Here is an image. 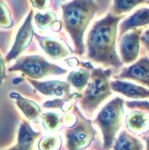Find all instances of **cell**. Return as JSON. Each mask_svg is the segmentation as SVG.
Instances as JSON below:
<instances>
[{
	"mask_svg": "<svg viewBox=\"0 0 149 150\" xmlns=\"http://www.w3.org/2000/svg\"><path fill=\"white\" fill-rule=\"evenodd\" d=\"M12 25L13 21L11 18L10 11L4 0H0V27L10 28Z\"/></svg>",
	"mask_w": 149,
	"mask_h": 150,
	"instance_id": "cell-22",
	"label": "cell"
},
{
	"mask_svg": "<svg viewBox=\"0 0 149 150\" xmlns=\"http://www.w3.org/2000/svg\"><path fill=\"white\" fill-rule=\"evenodd\" d=\"M144 141L146 142V144H147V149L149 150V134L144 137Z\"/></svg>",
	"mask_w": 149,
	"mask_h": 150,
	"instance_id": "cell-30",
	"label": "cell"
},
{
	"mask_svg": "<svg viewBox=\"0 0 149 150\" xmlns=\"http://www.w3.org/2000/svg\"><path fill=\"white\" fill-rule=\"evenodd\" d=\"M32 11H31L24 21L23 25L18 31V33L15 38L14 44L5 57V62H9L14 59H16L20 54L25 50V48L29 46L32 36H33V26H32Z\"/></svg>",
	"mask_w": 149,
	"mask_h": 150,
	"instance_id": "cell-7",
	"label": "cell"
},
{
	"mask_svg": "<svg viewBox=\"0 0 149 150\" xmlns=\"http://www.w3.org/2000/svg\"><path fill=\"white\" fill-rule=\"evenodd\" d=\"M145 0H114L113 14L120 15L121 13H126L133 9L136 5L143 3Z\"/></svg>",
	"mask_w": 149,
	"mask_h": 150,
	"instance_id": "cell-19",
	"label": "cell"
},
{
	"mask_svg": "<svg viewBox=\"0 0 149 150\" xmlns=\"http://www.w3.org/2000/svg\"><path fill=\"white\" fill-rule=\"evenodd\" d=\"M122 16L109 13L94 24L87 40L88 57L91 61L105 66H122L115 47L118 24Z\"/></svg>",
	"mask_w": 149,
	"mask_h": 150,
	"instance_id": "cell-1",
	"label": "cell"
},
{
	"mask_svg": "<svg viewBox=\"0 0 149 150\" xmlns=\"http://www.w3.org/2000/svg\"><path fill=\"white\" fill-rule=\"evenodd\" d=\"M141 30H134L122 37L119 42L120 54L125 63H133L136 61L140 50Z\"/></svg>",
	"mask_w": 149,
	"mask_h": 150,
	"instance_id": "cell-8",
	"label": "cell"
},
{
	"mask_svg": "<svg viewBox=\"0 0 149 150\" xmlns=\"http://www.w3.org/2000/svg\"><path fill=\"white\" fill-rule=\"evenodd\" d=\"M61 145V139L58 136H47L39 142L40 150H57Z\"/></svg>",
	"mask_w": 149,
	"mask_h": 150,
	"instance_id": "cell-21",
	"label": "cell"
},
{
	"mask_svg": "<svg viewBox=\"0 0 149 150\" xmlns=\"http://www.w3.org/2000/svg\"><path fill=\"white\" fill-rule=\"evenodd\" d=\"M149 24V8H142L136 11L120 25V36L133 28Z\"/></svg>",
	"mask_w": 149,
	"mask_h": 150,
	"instance_id": "cell-14",
	"label": "cell"
},
{
	"mask_svg": "<svg viewBox=\"0 0 149 150\" xmlns=\"http://www.w3.org/2000/svg\"><path fill=\"white\" fill-rule=\"evenodd\" d=\"M10 97L15 100L16 105L24 113V115L30 120H36L41 113L40 107L33 101L22 97L17 92H11Z\"/></svg>",
	"mask_w": 149,
	"mask_h": 150,
	"instance_id": "cell-13",
	"label": "cell"
},
{
	"mask_svg": "<svg viewBox=\"0 0 149 150\" xmlns=\"http://www.w3.org/2000/svg\"><path fill=\"white\" fill-rule=\"evenodd\" d=\"M111 88L112 91L121 93L122 95L134 98H149V90L139 85H135L131 83L124 82V81H112L111 82Z\"/></svg>",
	"mask_w": 149,
	"mask_h": 150,
	"instance_id": "cell-11",
	"label": "cell"
},
{
	"mask_svg": "<svg viewBox=\"0 0 149 150\" xmlns=\"http://www.w3.org/2000/svg\"><path fill=\"white\" fill-rule=\"evenodd\" d=\"M61 8L65 28L73 40L76 53L81 55L84 52V32L98 11V6L94 0H72Z\"/></svg>",
	"mask_w": 149,
	"mask_h": 150,
	"instance_id": "cell-2",
	"label": "cell"
},
{
	"mask_svg": "<svg viewBox=\"0 0 149 150\" xmlns=\"http://www.w3.org/2000/svg\"><path fill=\"white\" fill-rule=\"evenodd\" d=\"M113 150H144V147L139 139L122 131L113 145Z\"/></svg>",
	"mask_w": 149,
	"mask_h": 150,
	"instance_id": "cell-16",
	"label": "cell"
},
{
	"mask_svg": "<svg viewBox=\"0 0 149 150\" xmlns=\"http://www.w3.org/2000/svg\"><path fill=\"white\" fill-rule=\"evenodd\" d=\"M147 3H148V4H149V0H148V1H147Z\"/></svg>",
	"mask_w": 149,
	"mask_h": 150,
	"instance_id": "cell-31",
	"label": "cell"
},
{
	"mask_svg": "<svg viewBox=\"0 0 149 150\" xmlns=\"http://www.w3.org/2000/svg\"><path fill=\"white\" fill-rule=\"evenodd\" d=\"M6 150H32V149H25V148H23V147L19 146L18 144H16V145H15V146H13L12 148H11V149H6Z\"/></svg>",
	"mask_w": 149,
	"mask_h": 150,
	"instance_id": "cell-29",
	"label": "cell"
},
{
	"mask_svg": "<svg viewBox=\"0 0 149 150\" xmlns=\"http://www.w3.org/2000/svg\"><path fill=\"white\" fill-rule=\"evenodd\" d=\"M126 126L130 131L141 133L149 127V116L142 112H131L126 117Z\"/></svg>",
	"mask_w": 149,
	"mask_h": 150,
	"instance_id": "cell-17",
	"label": "cell"
},
{
	"mask_svg": "<svg viewBox=\"0 0 149 150\" xmlns=\"http://www.w3.org/2000/svg\"><path fill=\"white\" fill-rule=\"evenodd\" d=\"M112 69H94L91 73L90 82L88 87L81 95L80 106L85 113L92 114L98 106L110 96H112V88L110 76Z\"/></svg>",
	"mask_w": 149,
	"mask_h": 150,
	"instance_id": "cell-3",
	"label": "cell"
},
{
	"mask_svg": "<svg viewBox=\"0 0 149 150\" xmlns=\"http://www.w3.org/2000/svg\"><path fill=\"white\" fill-rule=\"evenodd\" d=\"M90 77V73L88 69H81L76 71H72L68 76V82L76 90L82 91L87 84Z\"/></svg>",
	"mask_w": 149,
	"mask_h": 150,
	"instance_id": "cell-18",
	"label": "cell"
},
{
	"mask_svg": "<svg viewBox=\"0 0 149 150\" xmlns=\"http://www.w3.org/2000/svg\"><path fill=\"white\" fill-rule=\"evenodd\" d=\"M141 41L143 43V45L146 47V48L149 51V29H148L141 37Z\"/></svg>",
	"mask_w": 149,
	"mask_h": 150,
	"instance_id": "cell-28",
	"label": "cell"
},
{
	"mask_svg": "<svg viewBox=\"0 0 149 150\" xmlns=\"http://www.w3.org/2000/svg\"><path fill=\"white\" fill-rule=\"evenodd\" d=\"M75 111L76 112V122L65 132L68 150H82L87 148L97 134L91 121L86 120L76 106H75Z\"/></svg>",
	"mask_w": 149,
	"mask_h": 150,
	"instance_id": "cell-6",
	"label": "cell"
},
{
	"mask_svg": "<svg viewBox=\"0 0 149 150\" xmlns=\"http://www.w3.org/2000/svg\"><path fill=\"white\" fill-rule=\"evenodd\" d=\"M72 96L69 97L68 98H65V99H55V100H51V101H47L44 104L45 107L47 108H62L63 105L65 104V102H68L71 99Z\"/></svg>",
	"mask_w": 149,
	"mask_h": 150,
	"instance_id": "cell-24",
	"label": "cell"
},
{
	"mask_svg": "<svg viewBox=\"0 0 149 150\" xmlns=\"http://www.w3.org/2000/svg\"><path fill=\"white\" fill-rule=\"evenodd\" d=\"M36 38L47 54H48L53 59H61L65 58L68 55L69 52L66 48V47L53 38L49 37H42L36 35Z\"/></svg>",
	"mask_w": 149,
	"mask_h": 150,
	"instance_id": "cell-12",
	"label": "cell"
},
{
	"mask_svg": "<svg viewBox=\"0 0 149 150\" xmlns=\"http://www.w3.org/2000/svg\"><path fill=\"white\" fill-rule=\"evenodd\" d=\"M41 117L43 120V124L47 129L50 131H54L58 127L60 124V117L58 114L53 112H47L43 114Z\"/></svg>",
	"mask_w": 149,
	"mask_h": 150,
	"instance_id": "cell-23",
	"label": "cell"
},
{
	"mask_svg": "<svg viewBox=\"0 0 149 150\" xmlns=\"http://www.w3.org/2000/svg\"><path fill=\"white\" fill-rule=\"evenodd\" d=\"M127 106L130 108H139L142 109L143 111H147L149 112V103L148 101H132L128 102Z\"/></svg>",
	"mask_w": 149,
	"mask_h": 150,
	"instance_id": "cell-25",
	"label": "cell"
},
{
	"mask_svg": "<svg viewBox=\"0 0 149 150\" xmlns=\"http://www.w3.org/2000/svg\"><path fill=\"white\" fill-rule=\"evenodd\" d=\"M5 61L4 60L1 53H0V84L4 82V78L6 77V73H5Z\"/></svg>",
	"mask_w": 149,
	"mask_h": 150,
	"instance_id": "cell-27",
	"label": "cell"
},
{
	"mask_svg": "<svg viewBox=\"0 0 149 150\" xmlns=\"http://www.w3.org/2000/svg\"><path fill=\"white\" fill-rule=\"evenodd\" d=\"M115 77L119 79H132L149 87V59L147 57L140 59L130 67L124 69Z\"/></svg>",
	"mask_w": 149,
	"mask_h": 150,
	"instance_id": "cell-9",
	"label": "cell"
},
{
	"mask_svg": "<svg viewBox=\"0 0 149 150\" xmlns=\"http://www.w3.org/2000/svg\"><path fill=\"white\" fill-rule=\"evenodd\" d=\"M27 80L37 91L45 96L64 97L68 96L70 93V84L66 82L57 80L40 82L30 78Z\"/></svg>",
	"mask_w": 149,
	"mask_h": 150,
	"instance_id": "cell-10",
	"label": "cell"
},
{
	"mask_svg": "<svg viewBox=\"0 0 149 150\" xmlns=\"http://www.w3.org/2000/svg\"><path fill=\"white\" fill-rule=\"evenodd\" d=\"M31 3L34 8L39 10H45L48 7L50 0H31Z\"/></svg>",
	"mask_w": 149,
	"mask_h": 150,
	"instance_id": "cell-26",
	"label": "cell"
},
{
	"mask_svg": "<svg viewBox=\"0 0 149 150\" xmlns=\"http://www.w3.org/2000/svg\"><path fill=\"white\" fill-rule=\"evenodd\" d=\"M40 135V133L35 132L31 127V126L29 125L28 122L23 121L19 127L17 144H18L19 146H21L25 149H32L33 144H34L36 139Z\"/></svg>",
	"mask_w": 149,
	"mask_h": 150,
	"instance_id": "cell-15",
	"label": "cell"
},
{
	"mask_svg": "<svg viewBox=\"0 0 149 150\" xmlns=\"http://www.w3.org/2000/svg\"><path fill=\"white\" fill-rule=\"evenodd\" d=\"M9 71H19L30 79L39 80L48 76L64 75L67 70L51 63L41 55H27L19 57Z\"/></svg>",
	"mask_w": 149,
	"mask_h": 150,
	"instance_id": "cell-5",
	"label": "cell"
},
{
	"mask_svg": "<svg viewBox=\"0 0 149 150\" xmlns=\"http://www.w3.org/2000/svg\"><path fill=\"white\" fill-rule=\"evenodd\" d=\"M125 100L119 97L112 99L97 114L94 122L100 127L104 140V149L110 150L116 138V134L122 125Z\"/></svg>",
	"mask_w": 149,
	"mask_h": 150,
	"instance_id": "cell-4",
	"label": "cell"
},
{
	"mask_svg": "<svg viewBox=\"0 0 149 150\" xmlns=\"http://www.w3.org/2000/svg\"><path fill=\"white\" fill-rule=\"evenodd\" d=\"M36 25L40 28H47L55 22V14L52 11H47L44 13H37L34 17Z\"/></svg>",
	"mask_w": 149,
	"mask_h": 150,
	"instance_id": "cell-20",
	"label": "cell"
}]
</instances>
